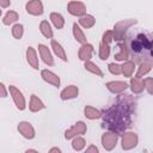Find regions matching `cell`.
I'll use <instances>...</instances> for the list:
<instances>
[{
	"label": "cell",
	"instance_id": "obj_1",
	"mask_svg": "<svg viewBox=\"0 0 153 153\" xmlns=\"http://www.w3.org/2000/svg\"><path fill=\"white\" fill-rule=\"evenodd\" d=\"M130 114L131 112L129 110H127L124 106L117 103L116 105L105 109L100 114L103 118V127L117 135L122 134L131 126Z\"/></svg>",
	"mask_w": 153,
	"mask_h": 153
},
{
	"label": "cell",
	"instance_id": "obj_2",
	"mask_svg": "<svg viewBox=\"0 0 153 153\" xmlns=\"http://www.w3.org/2000/svg\"><path fill=\"white\" fill-rule=\"evenodd\" d=\"M129 49L135 62L152 61V36L151 33H137L129 39Z\"/></svg>",
	"mask_w": 153,
	"mask_h": 153
},
{
	"label": "cell",
	"instance_id": "obj_3",
	"mask_svg": "<svg viewBox=\"0 0 153 153\" xmlns=\"http://www.w3.org/2000/svg\"><path fill=\"white\" fill-rule=\"evenodd\" d=\"M136 24V19H124L122 22H118L115 27H114V31H112V36H114V39L115 41H123L124 39V33L127 31L128 27H130L131 25Z\"/></svg>",
	"mask_w": 153,
	"mask_h": 153
},
{
	"label": "cell",
	"instance_id": "obj_4",
	"mask_svg": "<svg viewBox=\"0 0 153 153\" xmlns=\"http://www.w3.org/2000/svg\"><path fill=\"white\" fill-rule=\"evenodd\" d=\"M137 145V135L135 133H124L122 136V148L131 149Z\"/></svg>",
	"mask_w": 153,
	"mask_h": 153
},
{
	"label": "cell",
	"instance_id": "obj_5",
	"mask_svg": "<svg viewBox=\"0 0 153 153\" xmlns=\"http://www.w3.org/2000/svg\"><path fill=\"white\" fill-rule=\"evenodd\" d=\"M10 93H11L17 108L19 110H24L25 109V99H24V96L22 94V92L18 88H16L14 86H10Z\"/></svg>",
	"mask_w": 153,
	"mask_h": 153
},
{
	"label": "cell",
	"instance_id": "obj_6",
	"mask_svg": "<svg viewBox=\"0 0 153 153\" xmlns=\"http://www.w3.org/2000/svg\"><path fill=\"white\" fill-rule=\"evenodd\" d=\"M117 103L121 104L122 106H124L127 110H129L130 112H133L135 110V100L130 94H121L117 97Z\"/></svg>",
	"mask_w": 153,
	"mask_h": 153
},
{
	"label": "cell",
	"instance_id": "obj_7",
	"mask_svg": "<svg viewBox=\"0 0 153 153\" xmlns=\"http://www.w3.org/2000/svg\"><path fill=\"white\" fill-rule=\"evenodd\" d=\"M116 142H117V134H115V133H105V134H103L102 145H103V147L105 149L111 151L116 146Z\"/></svg>",
	"mask_w": 153,
	"mask_h": 153
},
{
	"label": "cell",
	"instance_id": "obj_8",
	"mask_svg": "<svg viewBox=\"0 0 153 153\" xmlns=\"http://www.w3.org/2000/svg\"><path fill=\"white\" fill-rule=\"evenodd\" d=\"M86 133V124L84 122H78L76 124H74L72 128H69L68 130H66L65 136L66 139H72L79 134H84Z\"/></svg>",
	"mask_w": 153,
	"mask_h": 153
},
{
	"label": "cell",
	"instance_id": "obj_9",
	"mask_svg": "<svg viewBox=\"0 0 153 153\" xmlns=\"http://www.w3.org/2000/svg\"><path fill=\"white\" fill-rule=\"evenodd\" d=\"M68 12L73 16H84L86 13V7L82 2L71 1L68 4Z\"/></svg>",
	"mask_w": 153,
	"mask_h": 153
},
{
	"label": "cell",
	"instance_id": "obj_10",
	"mask_svg": "<svg viewBox=\"0 0 153 153\" xmlns=\"http://www.w3.org/2000/svg\"><path fill=\"white\" fill-rule=\"evenodd\" d=\"M26 11L30 14L33 16H39L43 13V5L41 0H31L26 4Z\"/></svg>",
	"mask_w": 153,
	"mask_h": 153
},
{
	"label": "cell",
	"instance_id": "obj_11",
	"mask_svg": "<svg viewBox=\"0 0 153 153\" xmlns=\"http://www.w3.org/2000/svg\"><path fill=\"white\" fill-rule=\"evenodd\" d=\"M18 130L26 139H33L35 136V130L29 122H20L18 124Z\"/></svg>",
	"mask_w": 153,
	"mask_h": 153
},
{
	"label": "cell",
	"instance_id": "obj_12",
	"mask_svg": "<svg viewBox=\"0 0 153 153\" xmlns=\"http://www.w3.org/2000/svg\"><path fill=\"white\" fill-rule=\"evenodd\" d=\"M106 87L109 91H111L114 93H121L127 90L128 85L124 81H110L106 84Z\"/></svg>",
	"mask_w": 153,
	"mask_h": 153
},
{
	"label": "cell",
	"instance_id": "obj_13",
	"mask_svg": "<svg viewBox=\"0 0 153 153\" xmlns=\"http://www.w3.org/2000/svg\"><path fill=\"white\" fill-rule=\"evenodd\" d=\"M41 75H42V78H43L47 82H49V84H51V85L59 87V85H60V79H59V76H57L56 74H54L53 72H50V71H48V69H44V71H42Z\"/></svg>",
	"mask_w": 153,
	"mask_h": 153
},
{
	"label": "cell",
	"instance_id": "obj_14",
	"mask_svg": "<svg viewBox=\"0 0 153 153\" xmlns=\"http://www.w3.org/2000/svg\"><path fill=\"white\" fill-rule=\"evenodd\" d=\"M92 53H93V47L91 44H88V43H85L79 49V59L84 60V61H87V60L91 59Z\"/></svg>",
	"mask_w": 153,
	"mask_h": 153
},
{
	"label": "cell",
	"instance_id": "obj_15",
	"mask_svg": "<svg viewBox=\"0 0 153 153\" xmlns=\"http://www.w3.org/2000/svg\"><path fill=\"white\" fill-rule=\"evenodd\" d=\"M38 50H39V54H41L42 60H43L47 65L51 66V65L54 63V61H53V56H51V54H50L49 49H48L45 45L41 44V45H38Z\"/></svg>",
	"mask_w": 153,
	"mask_h": 153
},
{
	"label": "cell",
	"instance_id": "obj_16",
	"mask_svg": "<svg viewBox=\"0 0 153 153\" xmlns=\"http://www.w3.org/2000/svg\"><path fill=\"white\" fill-rule=\"evenodd\" d=\"M76 96H78V87H76V86H74V85L67 86V87L61 92V98H62L63 100L75 98Z\"/></svg>",
	"mask_w": 153,
	"mask_h": 153
},
{
	"label": "cell",
	"instance_id": "obj_17",
	"mask_svg": "<svg viewBox=\"0 0 153 153\" xmlns=\"http://www.w3.org/2000/svg\"><path fill=\"white\" fill-rule=\"evenodd\" d=\"M26 59H27V62L35 68V69H38V57L36 55V51L33 48L29 47L27 50H26Z\"/></svg>",
	"mask_w": 153,
	"mask_h": 153
},
{
	"label": "cell",
	"instance_id": "obj_18",
	"mask_svg": "<svg viewBox=\"0 0 153 153\" xmlns=\"http://www.w3.org/2000/svg\"><path fill=\"white\" fill-rule=\"evenodd\" d=\"M29 108H30V110H31V111L36 112V111H39V110L44 109V108H45V105L43 104V102H42L37 96L32 94V96H31V98H30V105H29Z\"/></svg>",
	"mask_w": 153,
	"mask_h": 153
},
{
	"label": "cell",
	"instance_id": "obj_19",
	"mask_svg": "<svg viewBox=\"0 0 153 153\" xmlns=\"http://www.w3.org/2000/svg\"><path fill=\"white\" fill-rule=\"evenodd\" d=\"M130 87H131V91L134 93H141L145 88V84H143V80H141V78H134L130 80Z\"/></svg>",
	"mask_w": 153,
	"mask_h": 153
},
{
	"label": "cell",
	"instance_id": "obj_20",
	"mask_svg": "<svg viewBox=\"0 0 153 153\" xmlns=\"http://www.w3.org/2000/svg\"><path fill=\"white\" fill-rule=\"evenodd\" d=\"M51 47H53V50L54 53L57 55V57H60L61 60L63 61H67V56H66V53L63 50V48L61 47V44L56 41H51Z\"/></svg>",
	"mask_w": 153,
	"mask_h": 153
},
{
	"label": "cell",
	"instance_id": "obj_21",
	"mask_svg": "<svg viewBox=\"0 0 153 153\" xmlns=\"http://www.w3.org/2000/svg\"><path fill=\"white\" fill-rule=\"evenodd\" d=\"M73 33H74V37H75V39H76L78 42H80V43H82V44L87 43V41H86V37H85L84 32L81 31V29L79 27V25H78L76 23H74V24H73Z\"/></svg>",
	"mask_w": 153,
	"mask_h": 153
},
{
	"label": "cell",
	"instance_id": "obj_22",
	"mask_svg": "<svg viewBox=\"0 0 153 153\" xmlns=\"http://www.w3.org/2000/svg\"><path fill=\"white\" fill-rule=\"evenodd\" d=\"M134 67H135V63L133 61H127L123 63V66H121V73H123L124 76H131L134 72Z\"/></svg>",
	"mask_w": 153,
	"mask_h": 153
},
{
	"label": "cell",
	"instance_id": "obj_23",
	"mask_svg": "<svg viewBox=\"0 0 153 153\" xmlns=\"http://www.w3.org/2000/svg\"><path fill=\"white\" fill-rule=\"evenodd\" d=\"M152 68V61H143L141 62L140 67H139V71L136 73V78H141L142 75L147 74Z\"/></svg>",
	"mask_w": 153,
	"mask_h": 153
},
{
	"label": "cell",
	"instance_id": "obj_24",
	"mask_svg": "<svg viewBox=\"0 0 153 153\" xmlns=\"http://www.w3.org/2000/svg\"><path fill=\"white\" fill-rule=\"evenodd\" d=\"M118 48H120V53H117V54L115 55V59H116L117 61H123V60L128 59L129 51H128L127 45H126L124 43H121V44L118 45Z\"/></svg>",
	"mask_w": 153,
	"mask_h": 153
},
{
	"label": "cell",
	"instance_id": "obj_25",
	"mask_svg": "<svg viewBox=\"0 0 153 153\" xmlns=\"http://www.w3.org/2000/svg\"><path fill=\"white\" fill-rule=\"evenodd\" d=\"M94 23H96V19H94L92 16H88V14L82 16V17L79 19V24L82 25V26L86 27V29L92 27V26L94 25Z\"/></svg>",
	"mask_w": 153,
	"mask_h": 153
},
{
	"label": "cell",
	"instance_id": "obj_26",
	"mask_svg": "<svg viewBox=\"0 0 153 153\" xmlns=\"http://www.w3.org/2000/svg\"><path fill=\"white\" fill-rule=\"evenodd\" d=\"M50 19H51V22H53V24L55 25V27H57V29H62L63 27V24H65V19L62 18V16L61 14H59V13H51L50 14Z\"/></svg>",
	"mask_w": 153,
	"mask_h": 153
},
{
	"label": "cell",
	"instance_id": "obj_27",
	"mask_svg": "<svg viewBox=\"0 0 153 153\" xmlns=\"http://www.w3.org/2000/svg\"><path fill=\"white\" fill-rule=\"evenodd\" d=\"M39 29H41V32L43 33L44 37H47V38H51L53 37V30H51V27H50V25H49V23L47 20H43L41 23Z\"/></svg>",
	"mask_w": 153,
	"mask_h": 153
},
{
	"label": "cell",
	"instance_id": "obj_28",
	"mask_svg": "<svg viewBox=\"0 0 153 153\" xmlns=\"http://www.w3.org/2000/svg\"><path fill=\"white\" fill-rule=\"evenodd\" d=\"M109 55H110V47L108 43L102 41V43L99 45V57L102 60H106L109 57Z\"/></svg>",
	"mask_w": 153,
	"mask_h": 153
},
{
	"label": "cell",
	"instance_id": "obj_29",
	"mask_svg": "<svg viewBox=\"0 0 153 153\" xmlns=\"http://www.w3.org/2000/svg\"><path fill=\"white\" fill-rule=\"evenodd\" d=\"M87 71H90L91 73H93V74H97L98 76H103V72L98 68V66L96 65V63H93V62H91V61H85V66H84Z\"/></svg>",
	"mask_w": 153,
	"mask_h": 153
},
{
	"label": "cell",
	"instance_id": "obj_30",
	"mask_svg": "<svg viewBox=\"0 0 153 153\" xmlns=\"http://www.w3.org/2000/svg\"><path fill=\"white\" fill-rule=\"evenodd\" d=\"M85 116L90 120H96V118L100 117V112L92 106H86L85 108Z\"/></svg>",
	"mask_w": 153,
	"mask_h": 153
},
{
	"label": "cell",
	"instance_id": "obj_31",
	"mask_svg": "<svg viewBox=\"0 0 153 153\" xmlns=\"http://www.w3.org/2000/svg\"><path fill=\"white\" fill-rule=\"evenodd\" d=\"M17 19H18V13L14 12V11H10V12L6 13V16L4 18V24L5 25H10V24L17 22Z\"/></svg>",
	"mask_w": 153,
	"mask_h": 153
},
{
	"label": "cell",
	"instance_id": "obj_32",
	"mask_svg": "<svg viewBox=\"0 0 153 153\" xmlns=\"http://www.w3.org/2000/svg\"><path fill=\"white\" fill-rule=\"evenodd\" d=\"M23 31H24V29H23V25H22V24H16V25L12 27V35H13V37L17 38V39H20V38H22Z\"/></svg>",
	"mask_w": 153,
	"mask_h": 153
},
{
	"label": "cell",
	"instance_id": "obj_33",
	"mask_svg": "<svg viewBox=\"0 0 153 153\" xmlns=\"http://www.w3.org/2000/svg\"><path fill=\"white\" fill-rule=\"evenodd\" d=\"M85 143H86V142H85V140H84L82 137H76V139L73 140L72 146H73V148H74L75 151H80V149L84 148Z\"/></svg>",
	"mask_w": 153,
	"mask_h": 153
},
{
	"label": "cell",
	"instance_id": "obj_34",
	"mask_svg": "<svg viewBox=\"0 0 153 153\" xmlns=\"http://www.w3.org/2000/svg\"><path fill=\"white\" fill-rule=\"evenodd\" d=\"M143 84H145V87L147 88L148 93L151 94V93L153 92V79H152V78H146V79L143 80Z\"/></svg>",
	"mask_w": 153,
	"mask_h": 153
},
{
	"label": "cell",
	"instance_id": "obj_35",
	"mask_svg": "<svg viewBox=\"0 0 153 153\" xmlns=\"http://www.w3.org/2000/svg\"><path fill=\"white\" fill-rule=\"evenodd\" d=\"M109 71L112 74H121V66H118L116 63H110L109 65Z\"/></svg>",
	"mask_w": 153,
	"mask_h": 153
},
{
	"label": "cell",
	"instance_id": "obj_36",
	"mask_svg": "<svg viewBox=\"0 0 153 153\" xmlns=\"http://www.w3.org/2000/svg\"><path fill=\"white\" fill-rule=\"evenodd\" d=\"M112 39H114L112 31H106V32H104V35H103V42H105V43H108V44H109Z\"/></svg>",
	"mask_w": 153,
	"mask_h": 153
},
{
	"label": "cell",
	"instance_id": "obj_37",
	"mask_svg": "<svg viewBox=\"0 0 153 153\" xmlns=\"http://www.w3.org/2000/svg\"><path fill=\"white\" fill-rule=\"evenodd\" d=\"M7 96V92H6V88L5 86L0 82V97H6Z\"/></svg>",
	"mask_w": 153,
	"mask_h": 153
},
{
	"label": "cell",
	"instance_id": "obj_38",
	"mask_svg": "<svg viewBox=\"0 0 153 153\" xmlns=\"http://www.w3.org/2000/svg\"><path fill=\"white\" fill-rule=\"evenodd\" d=\"M0 6L1 7H8L10 6V0H0Z\"/></svg>",
	"mask_w": 153,
	"mask_h": 153
},
{
	"label": "cell",
	"instance_id": "obj_39",
	"mask_svg": "<svg viewBox=\"0 0 153 153\" xmlns=\"http://www.w3.org/2000/svg\"><path fill=\"white\" fill-rule=\"evenodd\" d=\"M86 152H87V153H90V152H98V148H97L96 146H90V147L86 149Z\"/></svg>",
	"mask_w": 153,
	"mask_h": 153
},
{
	"label": "cell",
	"instance_id": "obj_40",
	"mask_svg": "<svg viewBox=\"0 0 153 153\" xmlns=\"http://www.w3.org/2000/svg\"><path fill=\"white\" fill-rule=\"evenodd\" d=\"M50 152H60V149L59 148H51Z\"/></svg>",
	"mask_w": 153,
	"mask_h": 153
},
{
	"label": "cell",
	"instance_id": "obj_41",
	"mask_svg": "<svg viewBox=\"0 0 153 153\" xmlns=\"http://www.w3.org/2000/svg\"><path fill=\"white\" fill-rule=\"evenodd\" d=\"M0 14H1V10H0Z\"/></svg>",
	"mask_w": 153,
	"mask_h": 153
}]
</instances>
